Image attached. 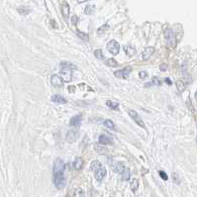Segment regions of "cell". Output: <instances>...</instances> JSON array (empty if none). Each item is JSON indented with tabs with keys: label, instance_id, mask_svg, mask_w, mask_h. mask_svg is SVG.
<instances>
[{
	"label": "cell",
	"instance_id": "1",
	"mask_svg": "<svg viewBox=\"0 0 197 197\" xmlns=\"http://www.w3.org/2000/svg\"><path fill=\"white\" fill-rule=\"evenodd\" d=\"M54 183L57 189H62L66 186L64 163L61 159H57L54 164Z\"/></svg>",
	"mask_w": 197,
	"mask_h": 197
},
{
	"label": "cell",
	"instance_id": "2",
	"mask_svg": "<svg viewBox=\"0 0 197 197\" xmlns=\"http://www.w3.org/2000/svg\"><path fill=\"white\" fill-rule=\"evenodd\" d=\"M61 66H62L61 75H64V80L66 82L71 81V78H73V73L71 71L76 66L69 62H62L61 64Z\"/></svg>",
	"mask_w": 197,
	"mask_h": 197
},
{
	"label": "cell",
	"instance_id": "3",
	"mask_svg": "<svg viewBox=\"0 0 197 197\" xmlns=\"http://www.w3.org/2000/svg\"><path fill=\"white\" fill-rule=\"evenodd\" d=\"M128 114L130 115V117L134 120V122L137 123V125H139V126H140L141 128H143V129L146 128V124H145V122L143 121L142 117H141V116L139 115L135 110H133V109H129Z\"/></svg>",
	"mask_w": 197,
	"mask_h": 197
},
{
	"label": "cell",
	"instance_id": "4",
	"mask_svg": "<svg viewBox=\"0 0 197 197\" xmlns=\"http://www.w3.org/2000/svg\"><path fill=\"white\" fill-rule=\"evenodd\" d=\"M107 50L111 53L113 55H116L119 54L120 51V45L116 40H111L107 44Z\"/></svg>",
	"mask_w": 197,
	"mask_h": 197
},
{
	"label": "cell",
	"instance_id": "5",
	"mask_svg": "<svg viewBox=\"0 0 197 197\" xmlns=\"http://www.w3.org/2000/svg\"><path fill=\"white\" fill-rule=\"evenodd\" d=\"M64 80L57 75H54L51 77V83H52V85L54 87H55V88H62L64 87Z\"/></svg>",
	"mask_w": 197,
	"mask_h": 197
},
{
	"label": "cell",
	"instance_id": "6",
	"mask_svg": "<svg viewBox=\"0 0 197 197\" xmlns=\"http://www.w3.org/2000/svg\"><path fill=\"white\" fill-rule=\"evenodd\" d=\"M132 70L131 66H127V68L120 69V70H117L114 73V75L118 78H122V79H127V77L129 76L130 73Z\"/></svg>",
	"mask_w": 197,
	"mask_h": 197
},
{
	"label": "cell",
	"instance_id": "7",
	"mask_svg": "<svg viewBox=\"0 0 197 197\" xmlns=\"http://www.w3.org/2000/svg\"><path fill=\"white\" fill-rule=\"evenodd\" d=\"M78 136H79V131H78V129H73L68 132L66 139L68 143H73L78 139Z\"/></svg>",
	"mask_w": 197,
	"mask_h": 197
},
{
	"label": "cell",
	"instance_id": "8",
	"mask_svg": "<svg viewBox=\"0 0 197 197\" xmlns=\"http://www.w3.org/2000/svg\"><path fill=\"white\" fill-rule=\"evenodd\" d=\"M164 37H166L168 44H170V45H171V46H173L175 44L174 33H173V31L171 29H168V30H166V34H164Z\"/></svg>",
	"mask_w": 197,
	"mask_h": 197
},
{
	"label": "cell",
	"instance_id": "9",
	"mask_svg": "<svg viewBox=\"0 0 197 197\" xmlns=\"http://www.w3.org/2000/svg\"><path fill=\"white\" fill-rule=\"evenodd\" d=\"M154 53H155V48L154 47H147L142 54V59L144 60V61H148V60L150 59V57H152Z\"/></svg>",
	"mask_w": 197,
	"mask_h": 197
},
{
	"label": "cell",
	"instance_id": "10",
	"mask_svg": "<svg viewBox=\"0 0 197 197\" xmlns=\"http://www.w3.org/2000/svg\"><path fill=\"white\" fill-rule=\"evenodd\" d=\"M113 170H114L115 172L122 174V173H124L126 170H128V168H126V166H125L123 163H116L114 166H113Z\"/></svg>",
	"mask_w": 197,
	"mask_h": 197
},
{
	"label": "cell",
	"instance_id": "11",
	"mask_svg": "<svg viewBox=\"0 0 197 197\" xmlns=\"http://www.w3.org/2000/svg\"><path fill=\"white\" fill-rule=\"evenodd\" d=\"M69 12H70V9H69L68 3H66V2L62 3V16H64V18L66 20L68 19Z\"/></svg>",
	"mask_w": 197,
	"mask_h": 197
},
{
	"label": "cell",
	"instance_id": "12",
	"mask_svg": "<svg viewBox=\"0 0 197 197\" xmlns=\"http://www.w3.org/2000/svg\"><path fill=\"white\" fill-rule=\"evenodd\" d=\"M81 119H82V115H75L70 119L69 124H70V126L76 127V126H78L80 123H81Z\"/></svg>",
	"mask_w": 197,
	"mask_h": 197
},
{
	"label": "cell",
	"instance_id": "13",
	"mask_svg": "<svg viewBox=\"0 0 197 197\" xmlns=\"http://www.w3.org/2000/svg\"><path fill=\"white\" fill-rule=\"evenodd\" d=\"M105 175H106V170L103 168H100L99 170H97L95 171V178L98 181H101Z\"/></svg>",
	"mask_w": 197,
	"mask_h": 197
},
{
	"label": "cell",
	"instance_id": "14",
	"mask_svg": "<svg viewBox=\"0 0 197 197\" xmlns=\"http://www.w3.org/2000/svg\"><path fill=\"white\" fill-rule=\"evenodd\" d=\"M99 144H101V145H112L113 142L109 137L102 135L99 137Z\"/></svg>",
	"mask_w": 197,
	"mask_h": 197
},
{
	"label": "cell",
	"instance_id": "15",
	"mask_svg": "<svg viewBox=\"0 0 197 197\" xmlns=\"http://www.w3.org/2000/svg\"><path fill=\"white\" fill-rule=\"evenodd\" d=\"M123 50H124L125 54L127 55H129V57L134 55L136 53V49H134L132 46H124V47H123Z\"/></svg>",
	"mask_w": 197,
	"mask_h": 197
},
{
	"label": "cell",
	"instance_id": "16",
	"mask_svg": "<svg viewBox=\"0 0 197 197\" xmlns=\"http://www.w3.org/2000/svg\"><path fill=\"white\" fill-rule=\"evenodd\" d=\"M52 101L57 104H66V99L64 98L61 95H53L52 96Z\"/></svg>",
	"mask_w": 197,
	"mask_h": 197
},
{
	"label": "cell",
	"instance_id": "17",
	"mask_svg": "<svg viewBox=\"0 0 197 197\" xmlns=\"http://www.w3.org/2000/svg\"><path fill=\"white\" fill-rule=\"evenodd\" d=\"M82 166H83V161H82V159H80V157H77V159L73 161V168H75L76 170H81Z\"/></svg>",
	"mask_w": 197,
	"mask_h": 197
},
{
	"label": "cell",
	"instance_id": "18",
	"mask_svg": "<svg viewBox=\"0 0 197 197\" xmlns=\"http://www.w3.org/2000/svg\"><path fill=\"white\" fill-rule=\"evenodd\" d=\"M90 168H91V170H93L94 172H95L97 170H99L100 168H102V164L99 161H93L91 163V164H90Z\"/></svg>",
	"mask_w": 197,
	"mask_h": 197
},
{
	"label": "cell",
	"instance_id": "19",
	"mask_svg": "<svg viewBox=\"0 0 197 197\" xmlns=\"http://www.w3.org/2000/svg\"><path fill=\"white\" fill-rule=\"evenodd\" d=\"M17 10L21 15H28V14L31 12V9H30L29 7H26V6H20Z\"/></svg>",
	"mask_w": 197,
	"mask_h": 197
},
{
	"label": "cell",
	"instance_id": "20",
	"mask_svg": "<svg viewBox=\"0 0 197 197\" xmlns=\"http://www.w3.org/2000/svg\"><path fill=\"white\" fill-rule=\"evenodd\" d=\"M138 187H139L138 180H137L136 178H134V179L131 181V183H130V188H131V190L133 192H136V190L138 189Z\"/></svg>",
	"mask_w": 197,
	"mask_h": 197
},
{
	"label": "cell",
	"instance_id": "21",
	"mask_svg": "<svg viewBox=\"0 0 197 197\" xmlns=\"http://www.w3.org/2000/svg\"><path fill=\"white\" fill-rule=\"evenodd\" d=\"M103 124L105 125V127H107V128L111 129V130H114V131H116V125L113 123L111 120H105V121L103 122Z\"/></svg>",
	"mask_w": 197,
	"mask_h": 197
},
{
	"label": "cell",
	"instance_id": "22",
	"mask_svg": "<svg viewBox=\"0 0 197 197\" xmlns=\"http://www.w3.org/2000/svg\"><path fill=\"white\" fill-rule=\"evenodd\" d=\"M106 105H107L109 108L117 109V108H118V106H119V104H118V103H116V102L111 101V100H107V101H106Z\"/></svg>",
	"mask_w": 197,
	"mask_h": 197
},
{
	"label": "cell",
	"instance_id": "23",
	"mask_svg": "<svg viewBox=\"0 0 197 197\" xmlns=\"http://www.w3.org/2000/svg\"><path fill=\"white\" fill-rule=\"evenodd\" d=\"M107 64L109 66H112V68H116V66H118V62H116L114 59H109L107 61Z\"/></svg>",
	"mask_w": 197,
	"mask_h": 197
},
{
	"label": "cell",
	"instance_id": "24",
	"mask_svg": "<svg viewBox=\"0 0 197 197\" xmlns=\"http://www.w3.org/2000/svg\"><path fill=\"white\" fill-rule=\"evenodd\" d=\"M73 196L75 197H80V196H84V192L81 188H77L76 190L75 191V193H73Z\"/></svg>",
	"mask_w": 197,
	"mask_h": 197
},
{
	"label": "cell",
	"instance_id": "25",
	"mask_svg": "<svg viewBox=\"0 0 197 197\" xmlns=\"http://www.w3.org/2000/svg\"><path fill=\"white\" fill-rule=\"evenodd\" d=\"M77 35H78V37H79L80 39H82V40H84V41H87V40H89V37L87 36L86 34L82 33V32H79V31H77Z\"/></svg>",
	"mask_w": 197,
	"mask_h": 197
},
{
	"label": "cell",
	"instance_id": "26",
	"mask_svg": "<svg viewBox=\"0 0 197 197\" xmlns=\"http://www.w3.org/2000/svg\"><path fill=\"white\" fill-rule=\"evenodd\" d=\"M152 83H153V84H155V85H161V79L157 77V76H155V77H153V79H152Z\"/></svg>",
	"mask_w": 197,
	"mask_h": 197
},
{
	"label": "cell",
	"instance_id": "27",
	"mask_svg": "<svg viewBox=\"0 0 197 197\" xmlns=\"http://www.w3.org/2000/svg\"><path fill=\"white\" fill-rule=\"evenodd\" d=\"M93 11H94L93 5H88V6H86V8H85V13L86 14H91Z\"/></svg>",
	"mask_w": 197,
	"mask_h": 197
},
{
	"label": "cell",
	"instance_id": "28",
	"mask_svg": "<svg viewBox=\"0 0 197 197\" xmlns=\"http://www.w3.org/2000/svg\"><path fill=\"white\" fill-rule=\"evenodd\" d=\"M107 29H108V25H107V24H105V25H103V26H102V27L99 28V29H98V31H97V32H98L99 34H102L104 31H106V30H107Z\"/></svg>",
	"mask_w": 197,
	"mask_h": 197
},
{
	"label": "cell",
	"instance_id": "29",
	"mask_svg": "<svg viewBox=\"0 0 197 197\" xmlns=\"http://www.w3.org/2000/svg\"><path fill=\"white\" fill-rule=\"evenodd\" d=\"M159 176L163 178V180H168V176L166 175V173L164 172V171L161 170V171H159Z\"/></svg>",
	"mask_w": 197,
	"mask_h": 197
},
{
	"label": "cell",
	"instance_id": "30",
	"mask_svg": "<svg viewBox=\"0 0 197 197\" xmlns=\"http://www.w3.org/2000/svg\"><path fill=\"white\" fill-rule=\"evenodd\" d=\"M94 55H95V57H98V59H102V57H103V55H102L101 50H96L95 52H94Z\"/></svg>",
	"mask_w": 197,
	"mask_h": 197
},
{
	"label": "cell",
	"instance_id": "31",
	"mask_svg": "<svg viewBox=\"0 0 197 197\" xmlns=\"http://www.w3.org/2000/svg\"><path fill=\"white\" fill-rule=\"evenodd\" d=\"M139 76H140V78H142V79H145V78L148 76V73H146V71H141V73H139Z\"/></svg>",
	"mask_w": 197,
	"mask_h": 197
},
{
	"label": "cell",
	"instance_id": "32",
	"mask_svg": "<svg viewBox=\"0 0 197 197\" xmlns=\"http://www.w3.org/2000/svg\"><path fill=\"white\" fill-rule=\"evenodd\" d=\"M177 87H178V90H179V91H182V90L184 89V84H182L181 81H177Z\"/></svg>",
	"mask_w": 197,
	"mask_h": 197
},
{
	"label": "cell",
	"instance_id": "33",
	"mask_svg": "<svg viewBox=\"0 0 197 197\" xmlns=\"http://www.w3.org/2000/svg\"><path fill=\"white\" fill-rule=\"evenodd\" d=\"M76 21H77V17H76V16H73V19H71V23H73V25H75L76 24Z\"/></svg>",
	"mask_w": 197,
	"mask_h": 197
},
{
	"label": "cell",
	"instance_id": "34",
	"mask_svg": "<svg viewBox=\"0 0 197 197\" xmlns=\"http://www.w3.org/2000/svg\"><path fill=\"white\" fill-rule=\"evenodd\" d=\"M166 68H168V66H166V64H161V70H166Z\"/></svg>",
	"mask_w": 197,
	"mask_h": 197
},
{
	"label": "cell",
	"instance_id": "35",
	"mask_svg": "<svg viewBox=\"0 0 197 197\" xmlns=\"http://www.w3.org/2000/svg\"><path fill=\"white\" fill-rule=\"evenodd\" d=\"M164 81H166V83H168V84L171 85V81H170V78H166V79H164Z\"/></svg>",
	"mask_w": 197,
	"mask_h": 197
},
{
	"label": "cell",
	"instance_id": "36",
	"mask_svg": "<svg viewBox=\"0 0 197 197\" xmlns=\"http://www.w3.org/2000/svg\"><path fill=\"white\" fill-rule=\"evenodd\" d=\"M68 88H69V91L73 92V91H75V86H69Z\"/></svg>",
	"mask_w": 197,
	"mask_h": 197
},
{
	"label": "cell",
	"instance_id": "37",
	"mask_svg": "<svg viewBox=\"0 0 197 197\" xmlns=\"http://www.w3.org/2000/svg\"><path fill=\"white\" fill-rule=\"evenodd\" d=\"M76 1H77V2H78V3H83V2L87 1V0H76Z\"/></svg>",
	"mask_w": 197,
	"mask_h": 197
},
{
	"label": "cell",
	"instance_id": "38",
	"mask_svg": "<svg viewBox=\"0 0 197 197\" xmlns=\"http://www.w3.org/2000/svg\"><path fill=\"white\" fill-rule=\"evenodd\" d=\"M195 98H196V100H197V91H196V93H195Z\"/></svg>",
	"mask_w": 197,
	"mask_h": 197
}]
</instances>
